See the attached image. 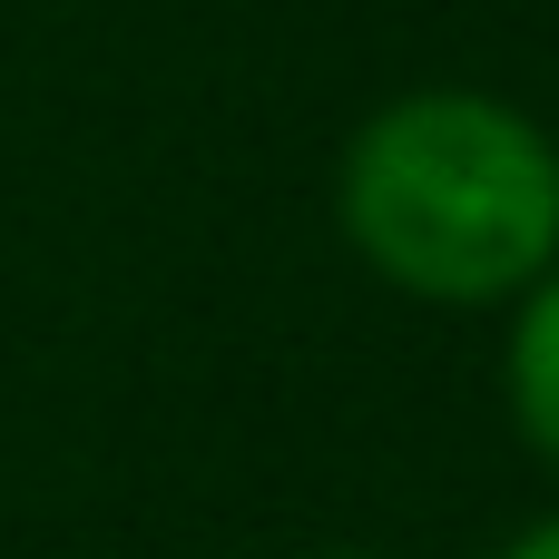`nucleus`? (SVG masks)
<instances>
[{"instance_id":"1","label":"nucleus","mask_w":559,"mask_h":559,"mask_svg":"<svg viewBox=\"0 0 559 559\" xmlns=\"http://www.w3.org/2000/svg\"><path fill=\"white\" fill-rule=\"evenodd\" d=\"M334 216L413 305H521L559 265V138L501 88H403L344 138Z\"/></svg>"},{"instance_id":"3","label":"nucleus","mask_w":559,"mask_h":559,"mask_svg":"<svg viewBox=\"0 0 559 559\" xmlns=\"http://www.w3.org/2000/svg\"><path fill=\"white\" fill-rule=\"evenodd\" d=\"M491 559H559V511H550V521H531V531H511Z\"/></svg>"},{"instance_id":"5","label":"nucleus","mask_w":559,"mask_h":559,"mask_svg":"<svg viewBox=\"0 0 559 559\" xmlns=\"http://www.w3.org/2000/svg\"><path fill=\"white\" fill-rule=\"evenodd\" d=\"M550 138H559V128H550Z\"/></svg>"},{"instance_id":"4","label":"nucleus","mask_w":559,"mask_h":559,"mask_svg":"<svg viewBox=\"0 0 559 559\" xmlns=\"http://www.w3.org/2000/svg\"><path fill=\"white\" fill-rule=\"evenodd\" d=\"M295 559H383V550H295Z\"/></svg>"},{"instance_id":"2","label":"nucleus","mask_w":559,"mask_h":559,"mask_svg":"<svg viewBox=\"0 0 559 559\" xmlns=\"http://www.w3.org/2000/svg\"><path fill=\"white\" fill-rule=\"evenodd\" d=\"M501 383H511V423H521V442L540 452V472H559V265L511 305Z\"/></svg>"}]
</instances>
